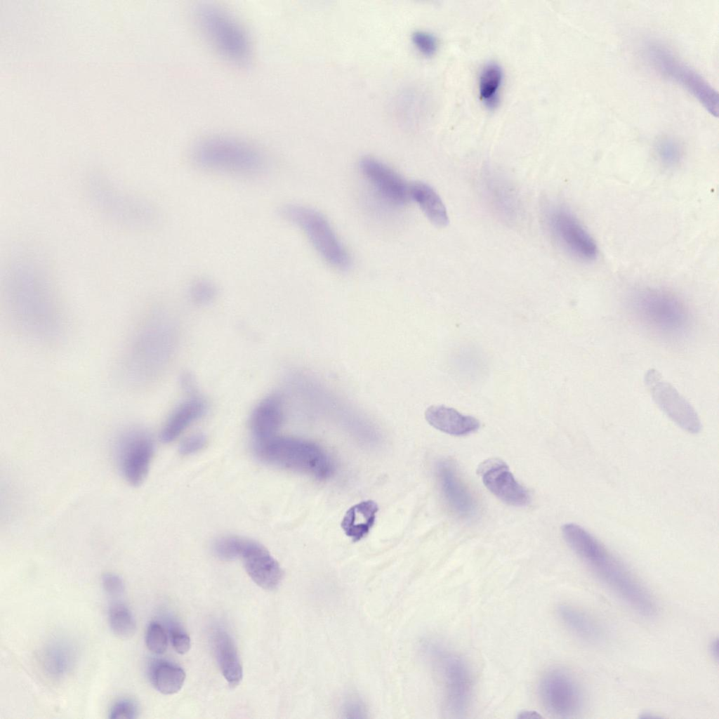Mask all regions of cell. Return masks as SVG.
I'll list each match as a JSON object with an SVG mask.
<instances>
[{
	"mask_svg": "<svg viewBox=\"0 0 719 719\" xmlns=\"http://www.w3.org/2000/svg\"><path fill=\"white\" fill-rule=\"evenodd\" d=\"M283 416V401L279 395L272 394L263 399L256 406L250 417V429L254 441L276 436Z\"/></svg>",
	"mask_w": 719,
	"mask_h": 719,
	"instance_id": "ffe728a7",
	"label": "cell"
},
{
	"mask_svg": "<svg viewBox=\"0 0 719 719\" xmlns=\"http://www.w3.org/2000/svg\"><path fill=\"white\" fill-rule=\"evenodd\" d=\"M191 159L202 169L244 178L262 175L268 166L260 148L227 136H212L199 141L191 150Z\"/></svg>",
	"mask_w": 719,
	"mask_h": 719,
	"instance_id": "3957f363",
	"label": "cell"
},
{
	"mask_svg": "<svg viewBox=\"0 0 719 719\" xmlns=\"http://www.w3.org/2000/svg\"><path fill=\"white\" fill-rule=\"evenodd\" d=\"M428 653L437 673L447 713L462 718L471 702L473 680L465 660L457 654L438 645H430Z\"/></svg>",
	"mask_w": 719,
	"mask_h": 719,
	"instance_id": "52a82bcc",
	"label": "cell"
},
{
	"mask_svg": "<svg viewBox=\"0 0 719 719\" xmlns=\"http://www.w3.org/2000/svg\"><path fill=\"white\" fill-rule=\"evenodd\" d=\"M645 383L655 403L675 423L690 433L701 431V420L695 409L658 371L648 370Z\"/></svg>",
	"mask_w": 719,
	"mask_h": 719,
	"instance_id": "9a60e30c",
	"label": "cell"
},
{
	"mask_svg": "<svg viewBox=\"0 0 719 719\" xmlns=\"http://www.w3.org/2000/svg\"><path fill=\"white\" fill-rule=\"evenodd\" d=\"M159 319H150L131 336L121 364V374L129 387L150 381L161 370L168 355L170 336Z\"/></svg>",
	"mask_w": 719,
	"mask_h": 719,
	"instance_id": "5b68a950",
	"label": "cell"
},
{
	"mask_svg": "<svg viewBox=\"0 0 719 719\" xmlns=\"http://www.w3.org/2000/svg\"><path fill=\"white\" fill-rule=\"evenodd\" d=\"M484 486L498 499L513 506H525L529 495L510 471L508 465L499 459H489L478 468Z\"/></svg>",
	"mask_w": 719,
	"mask_h": 719,
	"instance_id": "e0dca14e",
	"label": "cell"
},
{
	"mask_svg": "<svg viewBox=\"0 0 719 719\" xmlns=\"http://www.w3.org/2000/svg\"><path fill=\"white\" fill-rule=\"evenodd\" d=\"M556 613L562 624L579 639L593 644L602 640L603 633L600 625L580 609L562 604L557 607Z\"/></svg>",
	"mask_w": 719,
	"mask_h": 719,
	"instance_id": "603a6c76",
	"label": "cell"
},
{
	"mask_svg": "<svg viewBox=\"0 0 719 719\" xmlns=\"http://www.w3.org/2000/svg\"><path fill=\"white\" fill-rule=\"evenodd\" d=\"M538 690L543 706L556 717H574L583 708L582 690L575 678L565 669L548 670L539 680Z\"/></svg>",
	"mask_w": 719,
	"mask_h": 719,
	"instance_id": "7c38bea8",
	"label": "cell"
},
{
	"mask_svg": "<svg viewBox=\"0 0 719 719\" xmlns=\"http://www.w3.org/2000/svg\"><path fill=\"white\" fill-rule=\"evenodd\" d=\"M102 586L105 593L112 597L123 594L125 586L123 579L114 573H105L101 579Z\"/></svg>",
	"mask_w": 719,
	"mask_h": 719,
	"instance_id": "8d00e7d4",
	"label": "cell"
},
{
	"mask_svg": "<svg viewBox=\"0 0 719 719\" xmlns=\"http://www.w3.org/2000/svg\"><path fill=\"white\" fill-rule=\"evenodd\" d=\"M108 621L112 633L119 638H128L136 632L135 617L131 611L124 604L114 603L110 607Z\"/></svg>",
	"mask_w": 719,
	"mask_h": 719,
	"instance_id": "f1b7e54d",
	"label": "cell"
},
{
	"mask_svg": "<svg viewBox=\"0 0 719 719\" xmlns=\"http://www.w3.org/2000/svg\"><path fill=\"white\" fill-rule=\"evenodd\" d=\"M206 438L202 433H194L186 437L180 444V453L190 455L200 451L205 446Z\"/></svg>",
	"mask_w": 719,
	"mask_h": 719,
	"instance_id": "f35d334b",
	"label": "cell"
},
{
	"mask_svg": "<svg viewBox=\"0 0 719 719\" xmlns=\"http://www.w3.org/2000/svg\"><path fill=\"white\" fill-rule=\"evenodd\" d=\"M360 169L377 194L388 203L400 206L411 199L410 183L381 161L364 156L360 159Z\"/></svg>",
	"mask_w": 719,
	"mask_h": 719,
	"instance_id": "2e32d148",
	"label": "cell"
},
{
	"mask_svg": "<svg viewBox=\"0 0 719 719\" xmlns=\"http://www.w3.org/2000/svg\"><path fill=\"white\" fill-rule=\"evenodd\" d=\"M412 41L418 49L426 55H433L437 48L435 37L426 31L416 30L412 33Z\"/></svg>",
	"mask_w": 719,
	"mask_h": 719,
	"instance_id": "d590c367",
	"label": "cell"
},
{
	"mask_svg": "<svg viewBox=\"0 0 719 719\" xmlns=\"http://www.w3.org/2000/svg\"><path fill=\"white\" fill-rule=\"evenodd\" d=\"M647 55L649 62L660 73L682 86L709 113L718 116V92L699 74L661 46H649Z\"/></svg>",
	"mask_w": 719,
	"mask_h": 719,
	"instance_id": "8fae6325",
	"label": "cell"
},
{
	"mask_svg": "<svg viewBox=\"0 0 719 719\" xmlns=\"http://www.w3.org/2000/svg\"><path fill=\"white\" fill-rule=\"evenodd\" d=\"M564 540L590 570L640 615L657 614L656 600L633 572L588 530L574 523L562 527Z\"/></svg>",
	"mask_w": 719,
	"mask_h": 719,
	"instance_id": "7a4b0ae2",
	"label": "cell"
},
{
	"mask_svg": "<svg viewBox=\"0 0 719 719\" xmlns=\"http://www.w3.org/2000/svg\"><path fill=\"white\" fill-rule=\"evenodd\" d=\"M631 301L635 312L653 329L673 334L684 330L687 324L688 315L684 304L671 293L645 289L637 291Z\"/></svg>",
	"mask_w": 719,
	"mask_h": 719,
	"instance_id": "30bf717a",
	"label": "cell"
},
{
	"mask_svg": "<svg viewBox=\"0 0 719 719\" xmlns=\"http://www.w3.org/2000/svg\"><path fill=\"white\" fill-rule=\"evenodd\" d=\"M656 153L660 163L666 168L677 166L682 157L680 145L671 138H663L656 146Z\"/></svg>",
	"mask_w": 719,
	"mask_h": 719,
	"instance_id": "4dcf8cb0",
	"label": "cell"
},
{
	"mask_svg": "<svg viewBox=\"0 0 719 719\" xmlns=\"http://www.w3.org/2000/svg\"><path fill=\"white\" fill-rule=\"evenodd\" d=\"M206 409V405L203 398L197 393L189 395L167 418L160 433L161 441L165 443L173 441L190 425L201 418Z\"/></svg>",
	"mask_w": 719,
	"mask_h": 719,
	"instance_id": "7402d4cb",
	"label": "cell"
},
{
	"mask_svg": "<svg viewBox=\"0 0 719 719\" xmlns=\"http://www.w3.org/2000/svg\"><path fill=\"white\" fill-rule=\"evenodd\" d=\"M138 708L136 704L131 699H121L113 704L110 710L109 718L111 719H133L137 718Z\"/></svg>",
	"mask_w": 719,
	"mask_h": 719,
	"instance_id": "e575fe53",
	"label": "cell"
},
{
	"mask_svg": "<svg viewBox=\"0 0 719 719\" xmlns=\"http://www.w3.org/2000/svg\"><path fill=\"white\" fill-rule=\"evenodd\" d=\"M502 80V67L496 62H489L482 68L479 78L480 94L488 107L496 105Z\"/></svg>",
	"mask_w": 719,
	"mask_h": 719,
	"instance_id": "83f0119b",
	"label": "cell"
},
{
	"mask_svg": "<svg viewBox=\"0 0 719 719\" xmlns=\"http://www.w3.org/2000/svg\"><path fill=\"white\" fill-rule=\"evenodd\" d=\"M213 647L223 677L231 687H237L242 680L243 670L233 640L226 632L218 631L213 637Z\"/></svg>",
	"mask_w": 719,
	"mask_h": 719,
	"instance_id": "cb8c5ba5",
	"label": "cell"
},
{
	"mask_svg": "<svg viewBox=\"0 0 719 719\" xmlns=\"http://www.w3.org/2000/svg\"><path fill=\"white\" fill-rule=\"evenodd\" d=\"M358 700L350 699L345 704L346 713L354 714V713H364V708L359 703Z\"/></svg>",
	"mask_w": 719,
	"mask_h": 719,
	"instance_id": "60d3db41",
	"label": "cell"
},
{
	"mask_svg": "<svg viewBox=\"0 0 719 719\" xmlns=\"http://www.w3.org/2000/svg\"><path fill=\"white\" fill-rule=\"evenodd\" d=\"M195 18L200 29L224 58L237 65L249 61V36L230 13L220 7L203 4L197 8Z\"/></svg>",
	"mask_w": 719,
	"mask_h": 719,
	"instance_id": "ba28073f",
	"label": "cell"
},
{
	"mask_svg": "<svg viewBox=\"0 0 719 719\" xmlns=\"http://www.w3.org/2000/svg\"><path fill=\"white\" fill-rule=\"evenodd\" d=\"M547 222L554 239L570 255L585 262L597 258L598 248L595 240L569 210L564 207L550 209Z\"/></svg>",
	"mask_w": 719,
	"mask_h": 719,
	"instance_id": "4fadbf2b",
	"label": "cell"
},
{
	"mask_svg": "<svg viewBox=\"0 0 719 719\" xmlns=\"http://www.w3.org/2000/svg\"><path fill=\"white\" fill-rule=\"evenodd\" d=\"M378 511V506L372 500L358 503L346 511L341 527L353 542L360 541L374 526Z\"/></svg>",
	"mask_w": 719,
	"mask_h": 719,
	"instance_id": "d4e9b609",
	"label": "cell"
},
{
	"mask_svg": "<svg viewBox=\"0 0 719 719\" xmlns=\"http://www.w3.org/2000/svg\"><path fill=\"white\" fill-rule=\"evenodd\" d=\"M437 475L444 497L458 515L468 517L476 510L475 501L461 480L455 466L449 461L437 464Z\"/></svg>",
	"mask_w": 719,
	"mask_h": 719,
	"instance_id": "d6986e66",
	"label": "cell"
},
{
	"mask_svg": "<svg viewBox=\"0 0 719 719\" xmlns=\"http://www.w3.org/2000/svg\"><path fill=\"white\" fill-rule=\"evenodd\" d=\"M189 291L192 301L199 305L210 303L217 295V288L215 284L204 278L194 281L190 285Z\"/></svg>",
	"mask_w": 719,
	"mask_h": 719,
	"instance_id": "1f68e13d",
	"label": "cell"
},
{
	"mask_svg": "<svg viewBox=\"0 0 719 719\" xmlns=\"http://www.w3.org/2000/svg\"><path fill=\"white\" fill-rule=\"evenodd\" d=\"M185 677V673L182 668L164 661L155 662L150 671L152 685L164 694L177 693L182 688Z\"/></svg>",
	"mask_w": 719,
	"mask_h": 719,
	"instance_id": "4316f807",
	"label": "cell"
},
{
	"mask_svg": "<svg viewBox=\"0 0 719 719\" xmlns=\"http://www.w3.org/2000/svg\"><path fill=\"white\" fill-rule=\"evenodd\" d=\"M242 539V537L235 536L219 538L214 542L213 551L222 560H230L237 558Z\"/></svg>",
	"mask_w": 719,
	"mask_h": 719,
	"instance_id": "836d02e7",
	"label": "cell"
},
{
	"mask_svg": "<svg viewBox=\"0 0 719 719\" xmlns=\"http://www.w3.org/2000/svg\"><path fill=\"white\" fill-rule=\"evenodd\" d=\"M154 451L152 437L140 429L122 433L116 445L117 463L125 480L132 486L145 479Z\"/></svg>",
	"mask_w": 719,
	"mask_h": 719,
	"instance_id": "5bb4252c",
	"label": "cell"
},
{
	"mask_svg": "<svg viewBox=\"0 0 719 719\" xmlns=\"http://www.w3.org/2000/svg\"><path fill=\"white\" fill-rule=\"evenodd\" d=\"M411 199L415 201L426 216L434 225L444 227L449 223L447 209L436 191L423 182H414L409 185Z\"/></svg>",
	"mask_w": 719,
	"mask_h": 719,
	"instance_id": "484cf974",
	"label": "cell"
},
{
	"mask_svg": "<svg viewBox=\"0 0 719 719\" xmlns=\"http://www.w3.org/2000/svg\"><path fill=\"white\" fill-rule=\"evenodd\" d=\"M718 640H713V641H712V642H711L710 643V645H709V652H710L711 654L712 655V657H713L714 659H715L716 660H717V659H718Z\"/></svg>",
	"mask_w": 719,
	"mask_h": 719,
	"instance_id": "b9f144b4",
	"label": "cell"
},
{
	"mask_svg": "<svg viewBox=\"0 0 719 719\" xmlns=\"http://www.w3.org/2000/svg\"><path fill=\"white\" fill-rule=\"evenodd\" d=\"M505 182L499 178H489L487 189L491 201L495 207L506 217H513L516 212L515 194Z\"/></svg>",
	"mask_w": 719,
	"mask_h": 719,
	"instance_id": "f546056e",
	"label": "cell"
},
{
	"mask_svg": "<svg viewBox=\"0 0 719 719\" xmlns=\"http://www.w3.org/2000/svg\"><path fill=\"white\" fill-rule=\"evenodd\" d=\"M171 645L174 650L180 654L187 653L191 647V640L187 633L179 627H173L170 631Z\"/></svg>",
	"mask_w": 719,
	"mask_h": 719,
	"instance_id": "74e56055",
	"label": "cell"
},
{
	"mask_svg": "<svg viewBox=\"0 0 719 719\" xmlns=\"http://www.w3.org/2000/svg\"><path fill=\"white\" fill-rule=\"evenodd\" d=\"M145 640L147 649L152 653L161 654L167 648V635L162 626L157 621H152L147 626Z\"/></svg>",
	"mask_w": 719,
	"mask_h": 719,
	"instance_id": "d6a6232c",
	"label": "cell"
},
{
	"mask_svg": "<svg viewBox=\"0 0 719 719\" xmlns=\"http://www.w3.org/2000/svg\"><path fill=\"white\" fill-rule=\"evenodd\" d=\"M181 386L183 390L188 394L192 395L197 393V388L192 376L185 373L183 374L180 379Z\"/></svg>",
	"mask_w": 719,
	"mask_h": 719,
	"instance_id": "ab89813d",
	"label": "cell"
},
{
	"mask_svg": "<svg viewBox=\"0 0 719 719\" xmlns=\"http://www.w3.org/2000/svg\"><path fill=\"white\" fill-rule=\"evenodd\" d=\"M253 452L261 461L312 476L325 478L333 471L326 453L315 444L293 437H272L254 441Z\"/></svg>",
	"mask_w": 719,
	"mask_h": 719,
	"instance_id": "8992f818",
	"label": "cell"
},
{
	"mask_svg": "<svg viewBox=\"0 0 719 719\" xmlns=\"http://www.w3.org/2000/svg\"><path fill=\"white\" fill-rule=\"evenodd\" d=\"M85 187L92 207L107 221L118 227L143 230L157 222V211L150 202L118 189L103 174H91Z\"/></svg>",
	"mask_w": 719,
	"mask_h": 719,
	"instance_id": "277c9868",
	"label": "cell"
},
{
	"mask_svg": "<svg viewBox=\"0 0 719 719\" xmlns=\"http://www.w3.org/2000/svg\"><path fill=\"white\" fill-rule=\"evenodd\" d=\"M249 577L260 588L272 591L280 584L283 571L278 562L261 544L243 538L239 554Z\"/></svg>",
	"mask_w": 719,
	"mask_h": 719,
	"instance_id": "ac0fdd59",
	"label": "cell"
},
{
	"mask_svg": "<svg viewBox=\"0 0 719 719\" xmlns=\"http://www.w3.org/2000/svg\"><path fill=\"white\" fill-rule=\"evenodd\" d=\"M7 270L6 297L13 321L34 338H55L62 315L46 265L34 255L23 254L13 258Z\"/></svg>",
	"mask_w": 719,
	"mask_h": 719,
	"instance_id": "6da1fadb",
	"label": "cell"
},
{
	"mask_svg": "<svg viewBox=\"0 0 719 719\" xmlns=\"http://www.w3.org/2000/svg\"><path fill=\"white\" fill-rule=\"evenodd\" d=\"M279 213L305 232L315 249L330 265L340 270L350 267L348 253L319 212L301 205L287 204L279 209Z\"/></svg>",
	"mask_w": 719,
	"mask_h": 719,
	"instance_id": "9c48e42d",
	"label": "cell"
},
{
	"mask_svg": "<svg viewBox=\"0 0 719 719\" xmlns=\"http://www.w3.org/2000/svg\"><path fill=\"white\" fill-rule=\"evenodd\" d=\"M428 423L445 433L463 436L475 432L480 428V421L471 416L463 415L454 408L444 405L428 407L425 412Z\"/></svg>",
	"mask_w": 719,
	"mask_h": 719,
	"instance_id": "44dd1931",
	"label": "cell"
}]
</instances>
